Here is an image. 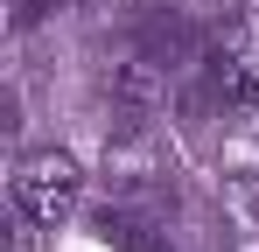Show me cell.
<instances>
[{
    "instance_id": "cell-2",
    "label": "cell",
    "mask_w": 259,
    "mask_h": 252,
    "mask_svg": "<svg viewBox=\"0 0 259 252\" xmlns=\"http://www.w3.org/2000/svg\"><path fill=\"white\" fill-rule=\"evenodd\" d=\"M210 91H217V105L238 112V119L259 112V56L245 49V42H231V49L210 56Z\"/></svg>"
},
{
    "instance_id": "cell-4",
    "label": "cell",
    "mask_w": 259,
    "mask_h": 252,
    "mask_svg": "<svg viewBox=\"0 0 259 252\" xmlns=\"http://www.w3.org/2000/svg\"><path fill=\"white\" fill-rule=\"evenodd\" d=\"M49 7H56V0H14V21H21V28H28V21H42Z\"/></svg>"
},
{
    "instance_id": "cell-3",
    "label": "cell",
    "mask_w": 259,
    "mask_h": 252,
    "mask_svg": "<svg viewBox=\"0 0 259 252\" xmlns=\"http://www.w3.org/2000/svg\"><path fill=\"white\" fill-rule=\"evenodd\" d=\"M98 231H105L119 252H168V238H161V231H154L140 210H126V203H119V210H105V217H98Z\"/></svg>"
},
{
    "instance_id": "cell-1",
    "label": "cell",
    "mask_w": 259,
    "mask_h": 252,
    "mask_svg": "<svg viewBox=\"0 0 259 252\" xmlns=\"http://www.w3.org/2000/svg\"><path fill=\"white\" fill-rule=\"evenodd\" d=\"M7 196H14V217L56 231L70 210L84 203V168H77V154H63V147H28L14 161V175H7Z\"/></svg>"
}]
</instances>
